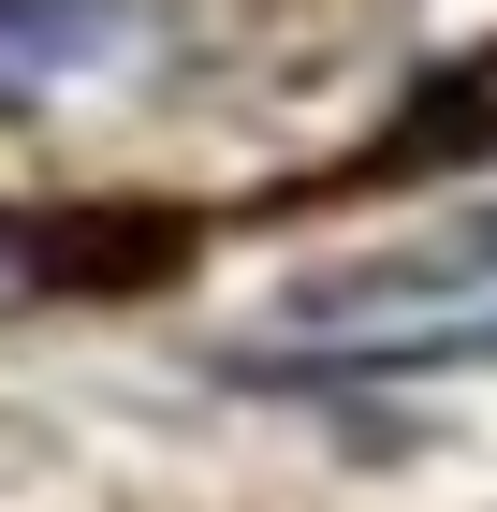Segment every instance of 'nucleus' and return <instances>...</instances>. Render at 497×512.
Listing matches in <instances>:
<instances>
[{"label": "nucleus", "instance_id": "nucleus-1", "mask_svg": "<svg viewBox=\"0 0 497 512\" xmlns=\"http://www.w3.org/2000/svg\"><path fill=\"white\" fill-rule=\"evenodd\" d=\"M497 308V205L439 220L410 249H351V264H307L293 308H278V352H337V337H395V322H468Z\"/></svg>", "mask_w": 497, "mask_h": 512}, {"label": "nucleus", "instance_id": "nucleus-2", "mask_svg": "<svg viewBox=\"0 0 497 512\" xmlns=\"http://www.w3.org/2000/svg\"><path fill=\"white\" fill-rule=\"evenodd\" d=\"M132 44V0H0V88H74Z\"/></svg>", "mask_w": 497, "mask_h": 512}]
</instances>
